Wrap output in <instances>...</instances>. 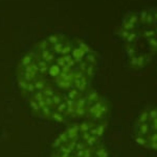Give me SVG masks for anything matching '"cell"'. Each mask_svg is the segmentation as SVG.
<instances>
[{
    "instance_id": "cell-1",
    "label": "cell",
    "mask_w": 157,
    "mask_h": 157,
    "mask_svg": "<svg viewBox=\"0 0 157 157\" xmlns=\"http://www.w3.org/2000/svg\"><path fill=\"white\" fill-rule=\"evenodd\" d=\"M118 33L129 65L145 68L157 56V7L128 14Z\"/></svg>"
},
{
    "instance_id": "cell-2",
    "label": "cell",
    "mask_w": 157,
    "mask_h": 157,
    "mask_svg": "<svg viewBox=\"0 0 157 157\" xmlns=\"http://www.w3.org/2000/svg\"><path fill=\"white\" fill-rule=\"evenodd\" d=\"M106 124L83 121L69 126L55 140L54 155L59 157H109L103 143Z\"/></svg>"
}]
</instances>
